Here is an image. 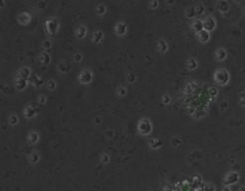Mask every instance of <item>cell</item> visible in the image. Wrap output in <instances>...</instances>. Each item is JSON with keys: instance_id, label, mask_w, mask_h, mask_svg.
<instances>
[{"instance_id": "obj_10", "label": "cell", "mask_w": 245, "mask_h": 191, "mask_svg": "<svg viewBox=\"0 0 245 191\" xmlns=\"http://www.w3.org/2000/svg\"><path fill=\"white\" fill-rule=\"evenodd\" d=\"M17 123H18V117L16 115H11L9 117V124L10 126H16Z\"/></svg>"}, {"instance_id": "obj_27", "label": "cell", "mask_w": 245, "mask_h": 191, "mask_svg": "<svg viewBox=\"0 0 245 191\" xmlns=\"http://www.w3.org/2000/svg\"><path fill=\"white\" fill-rule=\"evenodd\" d=\"M5 6V2L4 1H0V7H4Z\"/></svg>"}, {"instance_id": "obj_23", "label": "cell", "mask_w": 245, "mask_h": 191, "mask_svg": "<svg viewBox=\"0 0 245 191\" xmlns=\"http://www.w3.org/2000/svg\"><path fill=\"white\" fill-rule=\"evenodd\" d=\"M49 89H50V90H53V89H54V82H52V81L49 82Z\"/></svg>"}, {"instance_id": "obj_16", "label": "cell", "mask_w": 245, "mask_h": 191, "mask_svg": "<svg viewBox=\"0 0 245 191\" xmlns=\"http://www.w3.org/2000/svg\"><path fill=\"white\" fill-rule=\"evenodd\" d=\"M218 57H219V60H225V57H226V52H225L224 49H219V52H218Z\"/></svg>"}, {"instance_id": "obj_13", "label": "cell", "mask_w": 245, "mask_h": 191, "mask_svg": "<svg viewBox=\"0 0 245 191\" xmlns=\"http://www.w3.org/2000/svg\"><path fill=\"white\" fill-rule=\"evenodd\" d=\"M38 159H39V156H38L37 153H31V155H30V158H29V160H30V163L31 164H35V163H37Z\"/></svg>"}, {"instance_id": "obj_22", "label": "cell", "mask_w": 245, "mask_h": 191, "mask_svg": "<svg viewBox=\"0 0 245 191\" xmlns=\"http://www.w3.org/2000/svg\"><path fill=\"white\" fill-rule=\"evenodd\" d=\"M240 103H242V105H245V93H242L240 96Z\"/></svg>"}, {"instance_id": "obj_19", "label": "cell", "mask_w": 245, "mask_h": 191, "mask_svg": "<svg viewBox=\"0 0 245 191\" xmlns=\"http://www.w3.org/2000/svg\"><path fill=\"white\" fill-rule=\"evenodd\" d=\"M84 34H86V29L81 26V28L79 29V34H78V36H79V37H83V36H84Z\"/></svg>"}, {"instance_id": "obj_9", "label": "cell", "mask_w": 245, "mask_h": 191, "mask_svg": "<svg viewBox=\"0 0 245 191\" xmlns=\"http://www.w3.org/2000/svg\"><path fill=\"white\" fill-rule=\"evenodd\" d=\"M199 37H201V41H202V42H207L208 39H209V32L202 30V31L199 34Z\"/></svg>"}, {"instance_id": "obj_14", "label": "cell", "mask_w": 245, "mask_h": 191, "mask_svg": "<svg viewBox=\"0 0 245 191\" xmlns=\"http://www.w3.org/2000/svg\"><path fill=\"white\" fill-rule=\"evenodd\" d=\"M117 34H118V35L126 34V25H124V24H118V25H117Z\"/></svg>"}, {"instance_id": "obj_25", "label": "cell", "mask_w": 245, "mask_h": 191, "mask_svg": "<svg viewBox=\"0 0 245 191\" xmlns=\"http://www.w3.org/2000/svg\"><path fill=\"white\" fill-rule=\"evenodd\" d=\"M39 102H41V103H43V102H44V98H43V96H41V98H39Z\"/></svg>"}, {"instance_id": "obj_7", "label": "cell", "mask_w": 245, "mask_h": 191, "mask_svg": "<svg viewBox=\"0 0 245 191\" xmlns=\"http://www.w3.org/2000/svg\"><path fill=\"white\" fill-rule=\"evenodd\" d=\"M24 115H25L26 118H32V117L36 115V111H35V109H34L32 106H28V108H25V110H24Z\"/></svg>"}, {"instance_id": "obj_12", "label": "cell", "mask_w": 245, "mask_h": 191, "mask_svg": "<svg viewBox=\"0 0 245 191\" xmlns=\"http://www.w3.org/2000/svg\"><path fill=\"white\" fill-rule=\"evenodd\" d=\"M37 140H38V135L36 133L29 134V142H30V143H35V142H37Z\"/></svg>"}, {"instance_id": "obj_2", "label": "cell", "mask_w": 245, "mask_h": 191, "mask_svg": "<svg viewBox=\"0 0 245 191\" xmlns=\"http://www.w3.org/2000/svg\"><path fill=\"white\" fill-rule=\"evenodd\" d=\"M239 180V174L237 172H231L228 173L225 178V184L226 185H232V184H236L237 182Z\"/></svg>"}, {"instance_id": "obj_4", "label": "cell", "mask_w": 245, "mask_h": 191, "mask_svg": "<svg viewBox=\"0 0 245 191\" xmlns=\"http://www.w3.org/2000/svg\"><path fill=\"white\" fill-rule=\"evenodd\" d=\"M17 19H18V22L20 24L25 25V24H28V23L30 22L31 17H30V15H29L28 12H23V13H20L18 17H17Z\"/></svg>"}, {"instance_id": "obj_6", "label": "cell", "mask_w": 245, "mask_h": 191, "mask_svg": "<svg viewBox=\"0 0 245 191\" xmlns=\"http://www.w3.org/2000/svg\"><path fill=\"white\" fill-rule=\"evenodd\" d=\"M203 26H205L207 30H212V29H214V28H215V22H214V19L212 18V17L206 18V20L203 22Z\"/></svg>"}, {"instance_id": "obj_15", "label": "cell", "mask_w": 245, "mask_h": 191, "mask_svg": "<svg viewBox=\"0 0 245 191\" xmlns=\"http://www.w3.org/2000/svg\"><path fill=\"white\" fill-rule=\"evenodd\" d=\"M39 61L42 62V63H48L50 60H49V55L48 54H42L41 57H39Z\"/></svg>"}, {"instance_id": "obj_17", "label": "cell", "mask_w": 245, "mask_h": 191, "mask_svg": "<svg viewBox=\"0 0 245 191\" xmlns=\"http://www.w3.org/2000/svg\"><path fill=\"white\" fill-rule=\"evenodd\" d=\"M203 191H215V188L213 184H207L203 186Z\"/></svg>"}, {"instance_id": "obj_5", "label": "cell", "mask_w": 245, "mask_h": 191, "mask_svg": "<svg viewBox=\"0 0 245 191\" xmlns=\"http://www.w3.org/2000/svg\"><path fill=\"white\" fill-rule=\"evenodd\" d=\"M26 85H28V80H24V79H22V78H18V76H17V80H16V87L18 89L19 91L24 90V89L26 87Z\"/></svg>"}, {"instance_id": "obj_3", "label": "cell", "mask_w": 245, "mask_h": 191, "mask_svg": "<svg viewBox=\"0 0 245 191\" xmlns=\"http://www.w3.org/2000/svg\"><path fill=\"white\" fill-rule=\"evenodd\" d=\"M31 74V72H30V68L29 67H22L20 69H19L18 72V78H22V79H24V80H28V78L30 76Z\"/></svg>"}, {"instance_id": "obj_18", "label": "cell", "mask_w": 245, "mask_h": 191, "mask_svg": "<svg viewBox=\"0 0 245 191\" xmlns=\"http://www.w3.org/2000/svg\"><path fill=\"white\" fill-rule=\"evenodd\" d=\"M94 39L96 42H100V39H102V32H96L94 35Z\"/></svg>"}, {"instance_id": "obj_20", "label": "cell", "mask_w": 245, "mask_h": 191, "mask_svg": "<svg viewBox=\"0 0 245 191\" xmlns=\"http://www.w3.org/2000/svg\"><path fill=\"white\" fill-rule=\"evenodd\" d=\"M41 84H42V79H41L39 76H37V78L34 80V85H37L38 86V85H41Z\"/></svg>"}, {"instance_id": "obj_26", "label": "cell", "mask_w": 245, "mask_h": 191, "mask_svg": "<svg viewBox=\"0 0 245 191\" xmlns=\"http://www.w3.org/2000/svg\"><path fill=\"white\" fill-rule=\"evenodd\" d=\"M102 160H103V161H108V156H107V155H105V158L103 156V158H102Z\"/></svg>"}, {"instance_id": "obj_1", "label": "cell", "mask_w": 245, "mask_h": 191, "mask_svg": "<svg viewBox=\"0 0 245 191\" xmlns=\"http://www.w3.org/2000/svg\"><path fill=\"white\" fill-rule=\"evenodd\" d=\"M228 79H230L228 73L225 72V71H219V72H216V74H215V80H216L219 84H221V85L226 84L227 81H228Z\"/></svg>"}, {"instance_id": "obj_24", "label": "cell", "mask_w": 245, "mask_h": 191, "mask_svg": "<svg viewBox=\"0 0 245 191\" xmlns=\"http://www.w3.org/2000/svg\"><path fill=\"white\" fill-rule=\"evenodd\" d=\"M223 191H232V190H231L230 188H227V186H225V188H224V190H223Z\"/></svg>"}, {"instance_id": "obj_8", "label": "cell", "mask_w": 245, "mask_h": 191, "mask_svg": "<svg viewBox=\"0 0 245 191\" xmlns=\"http://www.w3.org/2000/svg\"><path fill=\"white\" fill-rule=\"evenodd\" d=\"M47 26H48L49 32L53 34V32H55V30L57 29V23H53V24H52V20H49L48 24H47Z\"/></svg>"}, {"instance_id": "obj_28", "label": "cell", "mask_w": 245, "mask_h": 191, "mask_svg": "<svg viewBox=\"0 0 245 191\" xmlns=\"http://www.w3.org/2000/svg\"><path fill=\"white\" fill-rule=\"evenodd\" d=\"M238 191H245V186H242V188H240Z\"/></svg>"}, {"instance_id": "obj_11", "label": "cell", "mask_w": 245, "mask_h": 191, "mask_svg": "<svg viewBox=\"0 0 245 191\" xmlns=\"http://www.w3.org/2000/svg\"><path fill=\"white\" fill-rule=\"evenodd\" d=\"M203 28V23L202 22H195L194 23V30H196L197 32H201Z\"/></svg>"}, {"instance_id": "obj_21", "label": "cell", "mask_w": 245, "mask_h": 191, "mask_svg": "<svg viewBox=\"0 0 245 191\" xmlns=\"http://www.w3.org/2000/svg\"><path fill=\"white\" fill-rule=\"evenodd\" d=\"M97 10H98L97 12H98L99 15H102V13H104V12H105V7H103V6H99Z\"/></svg>"}]
</instances>
